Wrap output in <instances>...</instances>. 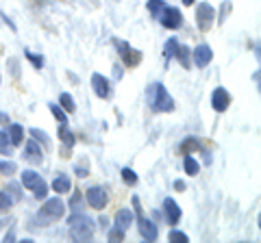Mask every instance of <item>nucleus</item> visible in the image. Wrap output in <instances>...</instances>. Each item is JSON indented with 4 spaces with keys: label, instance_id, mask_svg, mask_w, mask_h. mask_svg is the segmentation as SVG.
I'll return each instance as SVG.
<instances>
[{
    "label": "nucleus",
    "instance_id": "obj_35",
    "mask_svg": "<svg viewBox=\"0 0 261 243\" xmlns=\"http://www.w3.org/2000/svg\"><path fill=\"white\" fill-rule=\"evenodd\" d=\"M79 206H81V193H74L72 196V208H74V213L79 210Z\"/></svg>",
    "mask_w": 261,
    "mask_h": 243
},
{
    "label": "nucleus",
    "instance_id": "obj_1",
    "mask_svg": "<svg viewBox=\"0 0 261 243\" xmlns=\"http://www.w3.org/2000/svg\"><path fill=\"white\" fill-rule=\"evenodd\" d=\"M68 224H70V237H72V241H83V243H87V241L94 239L96 224L89 220L87 215H81L79 210H76V213L70 217Z\"/></svg>",
    "mask_w": 261,
    "mask_h": 243
},
{
    "label": "nucleus",
    "instance_id": "obj_28",
    "mask_svg": "<svg viewBox=\"0 0 261 243\" xmlns=\"http://www.w3.org/2000/svg\"><path fill=\"white\" fill-rule=\"evenodd\" d=\"M24 56L33 63V68H37V70H42L44 68V56H39V54H33L31 50H24Z\"/></svg>",
    "mask_w": 261,
    "mask_h": 243
},
{
    "label": "nucleus",
    "instance_id": "obj_17",
    "mask_svg": "<svg viewBox=\"0 0 261 243\" xmlns=\"http://www.w3.org/2000/svg\"><path fill=\"white\" fill-rule=\"evenodd\" d=\"M70 189H72V183H70V178L65 176V174L57 176L55 180H53V191H57V193H68Z\"/></svg>",
    "mask_w": 261,
    "mask_h": 243
},
{
    "label": "nucleus",
    "instance_id": "obj_11",
    "mask_svg": "<svg viewBox=\"0 0 261 243\" xmlns=\"http://www.w3.org/2000/svg\"><path fill=\"white\" fill-rule=\"evenodd\" d=\"M192 59H194V63H196V68H207L209 63H211V59H214V50L207 46V44H200L198 48L194 50V54H192Z\"/></svg>",
    "mask_w": 261,
    "mask_h": 243
},
{
    "label": "nucleus",
    "instance_id": "obj_3",
    "mask_svg": "<svg viewBox=\"0 0 261 243\" xmlns=\"http://www.w3.org/2000/svg\"><path fill=\"white\" fill-rule=\"evenodd\" d=\"M133 206H135V222H137V230H140L142 234V239L144 241H157L159 237V230H157V226H154L148 217L144 215V210H142V204H140V198H133Z\"/></svg>",
    "mask_w": 261,
    "mask_h": 243
},
{
    "label": "nucleus",
    "instance_id": "obj_29",
    "mask_svg": "<svg viewBox=\"0 0 261 243\" xmlns=\"http://www.w3.org/2000/svg\"><path fill=\"white\" fill-rule=\"evenodd\" d=\"M50 113L57 117V122H59V124H68V115H65V111H61L59 104H50Z\"/></svg>",
    "mask_w": 261,
    "mask_h": 243
},
{
    "label": "nucleus",
    "instance_id": "obj_30",
    "mask_svg": "<svg viewBox=\"0 0 261 243\" xmlns=\"http://www.w3.org/2000/svg\"><path fill=\"white\" fill-rule=\"evenodd\" d=\"M122 180H124L128 187H130V185H137V174L130 167H124V169H122Z\"/></svg>",
    "mask_w": 261,
    "mask_h": 243
},
{
    "label": "nucleus",
    "instance_id": "obj_32",
    "mask_svg": "<svg viewBox=\"0 0 261 243\" xmlns=\"http://www.w3.org/2000/svg\"><path fill=\"white\" fill-rule=\"evenodd\" d=\"M168 239H170V241H176V243H185V241H190V239H187V234H185V232H181V230H172V232L168 234Z\"/></svg>",
    "mask_w": 261,
    "mask_h": 243
},
{
    "label": "nucleus",
    "instance_id": "obj_27",
    "mask_svg": "<svg viewBox=\"0 0 261 243\" xmlns=\"http://www.w3.org/2000/svg\"><path fill=\"white\" fill-rule=\"evenodd\" d=\"M11 204H13V200L9 198V193L0 191V213H9V210H11Z\"/></svg>",
    "mask_w": 261,
    "mask_h": 243
},
{
    "label": "nucleus",
    "instance_id": "obj_7",
    "mask_svg": "<svg viewBox=\"0 0 261 243\" xmlns=\"http://www.w3.org/2000/svg\"><path fill=\"white\" fill-rule=\"evenodd\" d=\"M116 48H118V54L122 56V61H124V66L128 68H135L137 63L142 61V52L140 50H135V48H130V44L126 42H122V39H116Z\"/></svg>",
    "mask_w": 261,
    "mask_h": 243
},
{
    "label": "nucleus",
    "instance_id": "obj_25",
    "mask_svg": "<svg viewBox=\"0 0 261 243\" xmlns=\"http://www.w3.org/2000/svg\"><path fill=\"white\" fill-rule=\"evenodd\" d=\"M176 46H178V42H176L174 37H172V39H168V42H166V48H163V56H166V66H168V61L174 56Z\"/></svg>",
    "mask_w": 261,
    "mask_h": 243
},
{
    "label": "nucleus",
    "instance_id": "obj_5",
    "mask_svg": "<svg viewBox=\"0 0 261 243\" xmlns=\"http://www.w3.org/2000/svg\"><path fill=\"white\" fill-rule=\"evenodd\" d=\"M63 215H65V204L59 198L46 200V204L39 210V217H42L44 222H57V220H61Z\"/></svg>",
    "mask_w": 261,
    "mask_h": 243
},
{
    "label": "nucleus",
    "instance_id": "obj_23",
    "mask_svg": "<svg viewBox=\"0 0 261 243\" xmlns=\"http://www.w3.org/2000/svg\"><path fill=\"white\" fill-rule=\"evenodd\" d=\"M181 150H183V155H190L192 150H200V141L196 139V137H187V139L181 143Z\"/></svg>",
    "mask_w": 261,
    "mask_h": 243
},
{
    "label": "nucleus",
    "instance_id": "obj_15",
    "mask_svg": "<svg viewBox=\"0 0 261 243\" xmlns=\"http://www.w3.org/2000/svg\"><path fill=\"white\" fill-rule=\"evenodd\" d=\"M92 87H94V92H96L98 98H109L111 87H109V80L105 78L102 74H94L92 76Z\"/></svg>",
    "mask_w": 261,
    "mask_h": 243
},
{
    "label": "nucleus",
    "instance_id": "obj_10",
    "mask_svg": "<svg viewBox=\"0 0 261 243\" xmlns=\"http://www.w3.org/2000/svg\"><path fill=\"white\" fill-rule=\"evenodd\" d=\"M228 104H231V96H228V92L224 87H216L214 94H211V107H214V111L224 113L228 109Z\"/></svg>",
    "mask_w": 261,
    "mask_h": 243
},
{
    "label": "nucleus",
    "instance_id": "obj_12",
    "mask_svg": "<svg viewBox=\"0 0 261 243\" xmlns=\"http://www.w3.org/2000/svg\"><path fill=\"white\" fill-rule=\"evenodd\" d=\"M24 161H29L31 165H39L44 161L42 157V150H39V145L35 141H27V145H24V152H22Z\"/></svg>",
    "mask_w": 261,
    "mask_h": 243
},
{
    "label": "nucleus",
    "instance_id": "obj_33",
    "mask_svg": "<svg viewBox=\"0 0 261 243\" xmlns=\"http://www.w3.org/2000/svg\"><path fill=\"white\" fill-rule=\"evenodd\" d=\"M7 189H9L7 193H11L13 200H22V191H20V185L18 183H9V185H7Z\"/></svg>",
    "mask_w": 261,
    "mask_h": 243
},
{
    "label": "nucleus",
    "instance_id": "obj_38",
    "mask_svg": "<svg viewBox=\"0 0 261 243\" xmlns=\"http://www.w3.org/2000/svg\"><path fill=\"white\" fill-rule=\"evenodd\" d=\"M74 172H76V176H81V178H85V176H87V169H85V167H79V165H76Z\"/></svg>",
    "mask_w": 261,
    "mask_h": 243
},
{
    "label": "nucleus",
    "instance_id": "obj_2",
    "mask_svg": "<svg viewBox=\"0 0 261 243\" xmlns=\"http://www.w3.org/2000/svg\"><path fill=\"white\" fill-rule=\"evenodd\" d=\"M148 102H150L152 111H157V113H170V111H174L172 96L166 92V87H163L161 83H152L148 87Z\"/></svg>",
    "mask_w": 261,
    "mask_h": 243
},
{
    "label": "nucleus",
    "instance_id": "obj_24",
    "mask_svg": "<svg viewBox=\"0 0 261 243\" xmlns=\"http://www.w3.org/2000/svg\"><path fill=\"white\" fill-rule=\"evenodd\" d=\"M59 102H61V107L68 111V113H74L76 111V104H74V98H72L70 94H61L59 96Z\"/></svg>",
    "mask_w": 261,
    "mask_h": 243
},
{
    "label": "nucleus",
    "instance_id": "obj_39",
    "mask_svg": "<svg viewBox=\"0 0 261 243\" xmlns=\"http://www.w3.org/2000/svg\"><path fill=\"white\" fill-rule=\"evenodd\" d=\"M13 239H15V234H13V232H7V237H5V241H7V243H9V241H13Z\"/></svg>",
    "mask_w": 261,
    "mask_h": 243
},
{
    "label": "nucleus",
    "instance_id": "obj_41",
    "mask_svg": "<svg viewBox=\"0 0 261 243\" xmlns=\"http://www.w3.org/2000/svg\"><path fill=\"white\" fill-rule=\"evenodd\" d=\"M3 226H5V222H0V228H3Z\"/></svg>",
    "mask_w": 261,
    "mask_h": 243
},
{
    "label": "nucleus",
    "instance_id": "obj_13",
    "mask_svg": "<svg viewBox=\"0 0 261 243\" xmlns=\"http://www.w3.org/2000/svg\"><path fill=\"white\" fill-rule=\"evenodd\" d=\"M163 213H166L168 217V224H178V220H181V208H178V204L172 200V198H166L163 200Z\"/></svg>",
    "mask_w": 261,
    "mask_h": 243
},
{
    "label": "nucleus",
    "instance_id": "obj_34",
    "mask_svg": "<svg viewBox=\"0 0 261 243\" xmlns=\"http://www.w3.org/2000/svg\"><path fill=\"white\" fill-rule=\"evenodd\" d=\"M109 241H124V230H120V228H113L109 230Z\"/></svg>",
    "mask_w": 261,
    "mask_h": 243
},
{
    "label": "nucleus",
    "instance_id": "obj_37",
    "mask_svg": "<svg viewBox=\"0 0 261 243\" xmlns=\"http://www.w3.org/2000/svg\"><path fill=\"white\" fill-rule=\"evenodd\" d=\"M0 124H3V126H9V115H7V113H0Z\"/></svg>",
    "mask_w": 261,
    "mask_h": 243
},
{
    "label": "nucleus",
    "instance_id": "obj_4",
    "mask_svg": "<svg viewBox=\"0 0 261 243\" xmlns=\"http://www.w3.org/2000/svg\"><path fill=\"white\" fill-rule=\"evenodd\" d=\"M22 185L27 189L33 191V196H35L37 200H44L46 193H48V185L42 176H39L37 172H33V169H27V172H22Z\"/></svg>",
    "mask_w": 261,
    "mask_h": 243
},
{
    "label": "nucleus",
    "instance_id": "obj_16",
    "mask_svg": "<svg viewBox=\"0 0 261 243\" xmlns=\"http://www.w3.org/2000/svg\"><path fill=\"white\" fill-rule=\"evenodd\" d=\"M174 56H176L178 63H181V66H183L185 70H190V66H192V54H190V48L178 44V46H176V52H174Z\"/></svg>",
    "mask_w": 261,
    "mask_h": 243
},
{
    "label": "nucleus",
    "instance_id": "obj_26",
    "mask_svg": "<svg viewBox=\"0 0 261 243\" xmlns=\"http://www.w3.org/2000/svg\"><path fill=\"white\" fill-rule=\"evenodd\" d=\"M0 155H5V157L11 155V141L7 133H0Z\"/></svg>",
    "mask_w": 261,
    "mask_h": 243
},
{
    "label": "nucleus",
    "instance_id": "obj_18",
    "mask_svg": "<svg viewBox=\"0 0 261 243\" xmlns=\"http://www.w3.org/2000/svg\"><path fill=\"white\" fill-rule=\"evenodd\" d=\"M59 139L65 143V145H68V148H72V145H74V133H72L70 131V128H68V124H59Z\"/></svg>",
    "mask_w": 261,
    "mask_h": 243
},
{
    "label": "nucleus",
    "instance_id": "obj_14",
    "mask_svg": "<svg viewBox=\"0 0 261 243\" xmlns=\"http://www.w3.org/2000/svg\"><path fill=\"white\" fill-rule=\"evenodd\" d=\"M130 224H135V213L130 208H120L116 213V228L126 232L130 228Z\"/></svg>",
    "mask_w": 261,
    "mask_h": 243
},
{
    "label": "nucleus",
    "instance_id": "obj_22",
    "mask_svg": "<svg viewBox=\"0 0 261 243\" xmlns=\"http://www.w3.org/2000/svg\"><path fill=\"white\" fill-rule=\"evenodd\" d=\"M146 7H148L152 18H159V15L163 13V9H166V3H163V0H148V5Z\"/></svg>",
    "mask_w": 261,
    "mask_h": 243
},
{
    "label": "nucleus",
    "instance_id": "obj_19",
    "mask_svg": "<svg viewBox=\"0 0 261 243\" xmlns=\"http://www.w3.org/2000/svg\"><path fill=\"white\" fill-rule=\"evenodd\" d=\"M11 137V143L13 145H20L22 143V139H24V128L20 126V124H11L9 126V133H7Z\"/></svg>",
    "mask_w": 261,
    "mask_h": 243
},
{
    "label": "nucleus",
    "instance_id": "obj_8",
    "mask_svg": "<svg viewBox=\"0 0 261 243\" xmlns=\"http://www.w3.org/2000/svg\"><path fill=\"white\" fill-rule=\"evenodd\" d=\"M196 22L200 31H209L211 24L216 22V9L209 3H200V7L196 9Z\"/></svg>",
    "mask_w": 261,
    "mask_h": 243
},
{
    "label": "nucleus",
    "instance_id": "obj_40",
    "mask_svg": "<svg viewBox=\"0 0 261 243\" xmlns=\"http://www.w3.org/2000/svg\"><path fill=\"white\" fill-rule=\"evenodd\" d=\"M194 3V0H183V5H192Z\"/></svg>",
    "mask_w": 261,
    "mask_h": 243
},
{
    "label": "nucleus",
    "instance_id": "obj_36",
    "mask_svg": "<svg viewBox=\"0 0 261 243\" xmlns=\"http://www.w3.org/2000/svg\"><path fill=\"white\" fill-rule=\"evenodd\" d=\"M174 189H176V191H185L187 187H185V183H183V180H174Z\"/></svg>",
    "mask_w": 261,
    "mask_h": 243
},
{
    "label": "nucleus",
    "instance_id": "obj_20",
    "mask_svg": "<svg viewBox=\"0 0 261 243\" xmlns=\"http://www.w3.org/2000/svg\"><path fill=\"white\" fill-rule=\"evenodd\" d=\"M183 163H185V172L190 174V176H196V174L200 172V165L196 163V159H194L192 155H185V157H183Z\"/></svg>",
    "mask_w": 261,
    "mask_h": 243
},
{
    "label": "nucleus",
    "instance_id": "obj_21",
    "mask_svg": "<svg viewBox=\"0 0 261 243\" xmlns=\"http://www.w3.org/2000/svg\"><path fill=\"white\" fill-rule=\"evenodd\" d=\"M31 137H35L37 143H42L46 150H50V139H48L46 131H39V128H31Z\"/></svg>",
    "mask_w": 261,
    "mask_h": 243
},
{
    "label": "nucleus",
    "instance_id": "obj_9",
    "mask_svg": "<svg viewBox=\"0 0 261 243\" xmlns=\"http://www.w3.org/2000/svg\"><path fill=\"white\" fill-rule=\"evenodd\" d=\"M159 20H161V24L166 28H178L183 24V15H181V11L176 9V7H166V9H163V13L159 15Z\"/></svg>",
    "mask_w": 261,
    "mask_h": 243
},
{
    "label": "nucleus",
    "instance_id": "obj_6",
    "mask_svg": "<svg viewBox=\"0 0 261 243\" xmlns=\"http://www.w3.org/2000/svg\"><path fill=\"white\" fill-rule=\"evenodd\" d=\"M85 200H87V204L92 206L94 210H102L105 206L109 204V196H107V191H105L100 185H94V187H89L87 193H85Z\"/></svg>",
    "mask_w": 261,
    "mask_h": 243
},
{
    "label": "nucleus",
    "instance_id": "obj_31",
    "mask_svg": "<svg viewBox=\"0 0 261 243\" xmlns=\"http://www.w3.org/2000/svg\"><path fill=\"white\" fill-rule=\"evenodd\" d=\"M18 172V167H15L13 161H0V174H15Z\"/></svg>",
    "mask_w": 261,
    "mask_h": 243
}]
</instances>
